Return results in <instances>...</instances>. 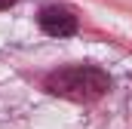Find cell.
I'll list each match as a JSON object with an SVG mask.
<instances>
[{
	"instance_id": "6da1fadb",
	"label": "cell",
	"mask_w": 132,
	"mask_h": 129,
	"mask_svg": "<svg viewBox=\"0 0 132 129\" xmlns=\"http://www.w3.org/2000/svg\"><path fill=\"white\" fill-rule=\"evenodd\" d=\"M43 89L68 101H95L111 89V77L95 64H68L43 77Z\"/></svg>"
},
{
	"instance_id": "7a4b0ae2",
	"label": "cell",
	"mask_w": 132,
	"mask_h": 129,
	"mask_svg": "<svg viewBox=\"0 0 132 129\" xmlns=\"http://www.w3.org/2000/svg\"><path fill=\"white\" fill-rule=\"evenodd\" d=\"M37 22H40V31L49 34V37H74L77 28H80L74 9H68V6H62V3H52V6L40 9Z\"/></svg>"
},
{
	"instance_id": "3957f363",
	"label": "cell",
	"mask_w": 132,
	"mask_h": 129,
	"mask_svg": "<svg viewBox=\"0 0 132 129\" xmlns=\"http://www.w3.org/2000/svg\"><path fill=\"white\" fill-rule=\"evenodd\" d=\"M6 6H12V0H0V9H6Z\"/></svg>"
}]
</instances>
